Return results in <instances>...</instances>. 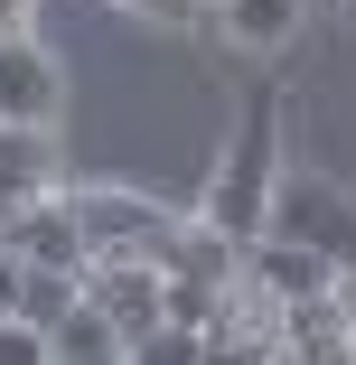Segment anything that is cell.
I'll return each mask as SVG.
<instances>
[{
    "mask_svg": "<svg viewBox=\"0 0 356 365\" xmlns=\"http://www.w3.org/2000/svg\"><path fill=\"white\" fill-rule=\"evenodd\" d=\"M19 281H29V262H19V253H0V328L19 319Z\"/></svg>",
    "mask_w": 356,
    "mask_h": 365,
    "instance_id": "obj_15",
    "label": "cell"
},
{
    "mask_svg": "<svg viewBox=\"0 0 356 365\" xmlns=\"http://www.w3.org/2000/svg\"><path fill=\"white\" fill-rule=\"evenodd\" d=\"M188 10H225V0H188Z\"/></svg>",
    "mask_w": 356,
    "mask_h": 365,
    "instance_id": "obj_19",
    "label": "cell"
},
{
    "mask_svg": "<svg viewBox=\"0 0 356 365\" xmlns=\"http://www.w3.org/2000/svg\"><path fill=\"white\" fill-rule=\"evenodd\" d=\"M56 365H122V356H56Z\"/></svg>",
    "mask_w": 356,
    "mask_h": 365,
    "instance_id": "obj_18",
    "label": "cell"
},
{
    "mask_svg": "<svg viewBox=\"0 0 356 365\" xmlns=\"http://www.w3.org/2000/svg\"><path fill=\"white\" fill-rule=\"evenodd\" d=\"M281 113H272V94H253L244 113H235V131H225V150H216V169H206V197H197V215L216 235H235V244H263L272 235V206H281Z\"/></svg>",
    "mask_w": 356,
    "mask_h": 365,
    "instance_id": "obj_1",
    "label": "cell"
},
{
    "mask_svg": "<svg viewBox=\"0 0 356 365\" xmlns=\"http://www.w3.org/2000/svg\"><path fill=\"white\" fill-rule=\"evenodd\" d=\"M38 197H66V169H56V131H19L0 122V215H19Z\"/></svg>",
    "mask_w": 356,
    "mask_h": 365,
    "instance_id": "obj_8",
    "label": "cell"
},
{
    "mask_svg": "<svg viewBox=\"0 0 356 365\" xmlns=\"http://www.w3.org/2000/svg\"><path fill=\"white\" fill-rule=\"evenodd\" d=\"M10 38H29V0H0V47Z\"/></svg>",
    "mask_w": 356,
    "mask_h": 365,
    "instance_id": "obj_16",
    "label": "cell"
},
{
    "mask_svg": "<svg viewBox=\"0 0 356 365\" xmlns=\"http://www.w3.org/2000/svg\"><path fill=\"white\" fill-rule=\"evenodd\" d=\"M300 10H310V0H225V10H216V29H225L235 47H253V56H272V47H291Z\"/></svg>",
    "mask_w": 356,
    "mask_h": 365,
    "instance_id": "obj_10",
    "label": "cell"
},
{
    "mask_svg": "<svg viewBox=\"0 0 356 365\" xmlns=\"http://www.w3.org/2000/svg\"><path fill=\"white\" fill-rule=\"evenodd\" d=\"M0 365H56V346H47V328H29V319H10V328H0Z\"/></svg>",
    "mask_w": 356,
    "mask_h": 365,
    "instance_id": "obj_14",
    "label": "cell"
},
{
    "mask_svg": "<svg viewBox=\"0 0 356 365\" xmlns=\"http://www.w3.org/2000/svg\"><path fill=\"white\" fill-rule=\"evenodd\" d=\"M113 10H141V19H178L188 0H113Z\"/></svg>",
    "mask_w": 356,
    "mask_h": 365,
    "instance_id": "obj_17",
    "label": "cell"
},
{
    "mask_svg": "<svg viewBox=\"0 0 356 365\" xmlns=\"http://www.w3.org/2000/svg\"><path fill=\"white\" fill-rule=\"evenodd\" d=\"M0 253H19L29 272H94V244H85V225H76V206L66 197H38V206H19V215H0Z\"/></svg>",
    "mask_w": 356,
    "mask_h": 365,
    "instance_id": "obj_5",
    "label": "cell"
},
{
    "mask_svg": "<svg viewBox=\"0 0 356 365\" xmlns=\"http://www.w3.org/2000/svg\"><path fill=\"white\" fill-rule=\"evenodd\" d=\"M244 290H253V300H272V309H310V300H328V290H347V281H337L319 253L263 235V244L244 253Z\"/></svg>",
    "mask_w": 356,
    "mask_h": 365,
    "instance_id": "obj_7",
    "label": "cell"
},
{
    "mask_svg": "<svg viewBox=\"0 0 356 365\" xmlns=\"http://www.w3.org/2000/svg\"><path fill=\"white\" fill-rule=\"evenodd\" d=\"M272 235L300 244V253H319L337 281H356V197H347L337 178L291 169V178H281V206H272Z\"/></svg>",
    "mask_w": 356,
    "mask_h": 365,
    "instance_id": "obj_3",
    "label": "cell"
},
{
    "mask_svg": "<svg viewBox=\"0 0 356 365\" xmlns=\"http://www.w3.org/2000/svg\"><path fill=\"white\" fill-rule=\"evenodd\" d=\"M347 10H356V0H347Z\"/></svg>",
    "mask_w": 356,
    "mask_h": 365,
    "instance_id": "obj_20",
    "label": "cell"
},
{
    "mask_svg": "<svg viewBox=\"0 0 356 365\" xmlns=\"http://www.w3.org/2000/svg\"><path fill=\"white\" fill-rule=\"evenodd\" d=\"M76 309H85V281H76V272H29V281H19V319H29V328H66Z\"/></svg>",
    "mask_w": 356,
    "mask_h": 365,
    "instance_id": "obj_11",
    "label": "cell"
},
{
    "mask_svg": "<svg viewBox=\"0 0 356 365\" xmlns=\"http://www.w3.org/2000/svg\"><path fill=\"white\" fill-rule=\"evenodd\" d=\"M347 356H356L347 290H328V300H310V309H281V365H347Z\"/></svg>",
    "mask_w": 356,
    "mask_h": 365,
    "instance_id": "obj_9",
    "label": "cell"
},
{
    "mask_svg": "<svg viewBox=\"0 0 356 365\" xmlns=\"http://www.w3.org/2000/svg\"><path fill=\"white\" fill-rule=\"evenodd\" d=\"M85 300L113 319L122 346H141V337L169 328V272H160V262H94V272H85Z\"/></svg>",
    "mask_w": 356,
    "mask_h": 365,
    "instance_id": "obj_4",
    "label": "cell"
},
{
    "mask_svg": "<svg viewBox=\"0 0 356 365\" xmlns=\"http://www.w3.org/2000/svg\"><path fill=\"white\" fill-rule=\"evenodd\" d=\"M122 365H206V328H160V337H141Z\"/></svg>",
    "mask_w": 356,
    "mask_h": 365,
    "instance_id": "obj_13",
    "label": "cell"
},
{
    "mask_svg": "<svg viewBox=\"0 0 356 365\" xmlns=\"http://www.w3.org/2000/svg\"><path fill=\"white\" fill-rule=\"evenodd\" d=\"M347 365H356V356H347Z\"/></svg>",
    "mask_w": 356,
    "mask_h": 365,
    "instance_id": "obj_21",
    "label": "cell"
},
{
    "mask_svg": "<svg viewBox=\"0 0 356 365\" xmlns=\"http://www.w3.org/2000/svg\"><path fill=\"white\" fill-rule=\"evenodd\" d=\"M0 122H19V131H56L66 122V66L38 38L0 47Z\"/></svg>",
    "mask_w": 356,
    "mask_h": 365,
    "instance_id": "obj_6",
    "label": "cell"
},
{
    "mask_svg": "<svg viewBox=\"0 0 356 365\" xmlns=\"http://www.w3.org/2000/svg\"><path fill=\"white\" fill-rule=\"evenodd\" d=\"M66 206H76V225L94 244V262H160L178 244L188 215L151 187H131V178H94V187H66Z\"/></svg>",
    "mask_w": 356,
    "mask_h": 365,
    "instance_id": "obj_2",
    "label": "cell"
},
{
    "mask_svg": "<svg viewBox=\"0 0 356 365\" xmlns=\"http://www.w3.org/2000/svg\"><path fill=\"white\" fill-rule=\"evenodd\" d=\"M47 346H56V356H131V346L113 337V319H103L94 300H85L76 319H66V328H47Z\"/></svg>",
    "mask_w": 356,
    "mask_h": 365,
    "instance_id": "obj_12",
    "label": "cell"
}]
</instances>
